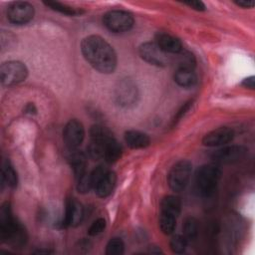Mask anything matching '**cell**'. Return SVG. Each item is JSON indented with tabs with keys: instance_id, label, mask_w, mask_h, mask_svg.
<instances>
[{
	"instance_id": "35",
	"label": "cell",
	"mask_w": 255,
	"mask_h": 255,
	"mask_svg": "<svg viewBox=\"0 0 255 255\" xmlns=\"http://www.w3.org/2000/svg\"><path fill=\"white\" fill-rule=\"evenodd\" d=\"M254 83H255V82H254V77H253V76H250V77L244 79L241 85H242L244 88L253 90V89H254Z\"/></svg>"
},
{
	"instance_id": "22",
	"label": "cell",
	"mask_w": 255,
	"mask_h": 255,
	"mask_svg": "<svg viewBox=\"0 0 255 255\" xmlns=\"http://www.w3.org/2000/svg\"><path fill=\"white\" fill-rule=\"evenodd\" d=\"M1 179L3 183H6L7 186L10 188H15L18 183V177L15 169L11 165V163L8 161H5L2 165V175Z\"/></svg>"
},
{
	"instance_id": "23",
	"label": "cell",
	"mask_w": 255,
	"mask_h": 255,
	"mask_svg": "<svg viewBox=\"0 0 255 255\" xmlns=\"http://www.w3.org/2000/svg\"><path fill=\"white\" fill-rule=\"evenodd\" d=\"M90 135L92 140H98L102 142H106L114 137L112 131L102 125L92 126V128H90Z\"/></svg>"
},
{
	"instance_id": "25",
	"label": "cell",
	"mask_w": 255,
	"mask_h": 255,
	"mask_svg": "<svg viewBox=\"0 0 255 255\" xmlns=\"http://www.w3.org/2000/svg\"><path fill=\"white\" fill-rule=\"evenodd\" d=\"M159 228L161 232L165 235H170L173 233L175 227H176V217L160 212L159 220H158Z\"/></svg>"
},
{
	"instance_id": "29",
	"label": "cell",
	"mask_w": 255,
	"mask_h": 255,
	"mask_svg": "<svg viewBox=\"0 0 255 255\" xmlns=\"http://www.w3.org/2000/svg\"><path fill=\"white\" fill-rule=\"evenodd\" d=\"M187 242L188 241L186 240V238L183 235H181V234L173 235L170 239V242H169L170 249L173 253H176V254L183 253L186 249Z\"/></svg>"
},
{
	"instance_id": "9",
	"label": "cell",
	"mask_w": 255,
	"mask_h": 255,
	"mask_svg": "<svg viewBox=\"0 0 255 255\" xmlns=\"http://www.w3.org/2000/svg\"><path fill=\"white\" fill-rule=\"evenodd\" d=\"M138 97V92L136 85L129 79H123L119 82V85L116 89V100L117 103L124 107L129 108L133 106Z\"/></svg>"
},
{
	"instance_id": "3",
	"label": "cell",
	"mask_w": 255,
	"mask_h": 255,
	"mask_svg": "<svg viewBox=\"0 0 255 255\" xmlns=\"http://www.w3.org/2000/svg\"><path fill=\"white\" fill-rule=\"evenodd\" d=\"M221 178V170L213 164H204L195 172V185L201 195L209 196L216 188Z\"/></svg>"
},
{
	"instance_id": "6",
	"label": "cell",
	"mask_w": 255,
	"mask_h": 255,
	"mask_svg": "<svg viewBox=\"0 0 255 255\" xmlns=\"http://www.w3.org/2000/svg\"><path fill=\"white\" fill-rule=\"evenodd\" d=\"M28 69L20 61H8L0 67V79L3 86H14L26 80Z\"/></svg>"
},
{
	"instance_id": "28",
	"label": "cell",
	"mask_w": 255,
	"mask_h": 255,
	"mask_svg": "<svg viewBox=\"0 0 255 255\" xmlns=\"http://www.w3.org/2000/svg\"><path fill=\"white\" fill-rule=\"evenodd\" d=\"M125 251V243L122 238H112L106 246L107 255H122Z\"/></svg>"
},
{
	"instance_id": "19",
	"label": "cell",
	"mask_w": 255,
	"mask_h": 255,
	"mask_svg": "<svg viewBox=\"0 0 255 255\" xmlns=\"http://www.w3.org/2000/svg\"><path fill=\"white\" fill-rule=\"evenodd\" d=\"M181 211V201L174 195H166L160 202V212L177 217Z\"/></svg>"
},
{
	"instance_id": "17",
	"label": "cell",
	"mask_w": 255,
	"mask_h": 255,
	"mask_svg": "<svg viewBox=\"0 0 255 255\" xmlns=\"http://www.w3.org/2000/svg\"><path fill=\"white\" fill-rule=\"evenodd\" d=\"M125 141L130 148L139 149L149 145L150 139L144 132L135 129H129L125 132Z\"/></svg>"
},
{
	"instance_id": "13",
	"label": "cell",
	"mask_w": 255,
	"mask_h": 255,
	"mask_svg": "<svg viewBox=\"0 0 255 255\" xmlns=\"http://www.w3.org/2000/svg\"><path fill=\"white\" fill-rule=\"evenodd\" d=\"M234 137V130L227 127H221L207 132L203 138L202 143L206 146L214 147L225 145Z\"/></svg>"
},
{
	"instance_id": "20",
	"label": "cell",
	"mask_w": 255,
	"mask_h": 255,
	"mask_svg": "<svg viewBox=\"0 0 255 255\" xmlns=\"http://www.w3.org/2000/svg\"><path fill=\"white\" fill-rule=\"evenodd\" d=\"M122 145L118 142V140L115 137L109 139L105 143V161H107L108 163H114L118 161L122 156Z\"/></svg>"
},
{
	"instance_id": "33",
	"label": "cell",
	"mask_w": 255,
	"mask_h": 255,
	"mask_svg": "<svg viewBox=\"0 0 255 255\" xmlns=\"http://www.w3.org/2000/svg\"><path fill=\"white\" fill-rule=\"evenodd\" d=\"M191 105H192V102L189 101V102L185 103V104L180 108V110H179V111L177 112V114H176V117L174 118V124L177 123V122L186 114V112H188V110L190 109Z\"/></svg>"
},
{
	"instance_id": "4",
	"label": "cell",
	"mask_w": 255,
	"mask_h": 255,
	"mask_svg": "<svg viewBox=\"0 0 255 255\" xmlns=\"http://www.w3.org/2000/svg\"><path fill=\"white\" fill-rule=\"evenodd\" d=\"M191 170L192 163L187 159H181L174 163L167 174L169 187L175 192H180L185 189L190 179Z\"/></svg>"
},
{
	"instance_id": "31",
	"label": "cell",
	"mask_w": 255,
	"mask_h": 255,
	"mask_svg": "<svg viewBox=\"0 0 255 255\" xmlns=\"http://www.w3.org/2000/svg\"><path fill=\"white\" fill-rule=\"evenodd\" d=\"M106 226H107L106 220L104 218H98L90 226L88 230V234L90 236H97L106 229Z\"/></svg>"
},
{
	"instance_id": "10",
	"label": "cell",
	"mask_w": 255,
	"mask_h": 255,
	"mask_svg": "<svg viewBox=\"0 0 255 255\" xmlns=\"http://www.w3.org/2000/svg\"><path fill=\"white\" fill-rule=\"evenodd\" d=\"M85 138V128L83 124L76 120H70L63 130V139L69 149H76Z\"/></svg>"
},
{
	"instance_id": "5",
	"label": "cell",
	"mask_w": 255,
	"mask_h": 255,
	"mask_svg": "<svg viewBox=\"0 0 255 255\" xmlns=\"http://www.w3.org/2000/svg\"><path fill=\"white\" fill-rule=\"evenodd\" d=\"M103 23L111 32L123 33L132 28L134 19L128 11L111 10L103 16Z\"/></svg>"
},
{
	"instance_id": "2",
	"label": "cell",
	"mask_w": 255,
	"mask_h": 255,
	"mask_svg": "<svg viewBox=\"0 0 255 255\" xmlns=\"http://www.w3.org/2000/svg\"><path fill=\"white\" fill-rule=\"evenodd\" d=\"M0 238L15 248L23 246L27 241L26 230L13 216L9 202H4L0 207Z\"/></svg>"
},
{
	"instance_id": "15",
	"label": "cell",
	"mask_w": 255,
	"mask_h": 255,
	"mask_svg": "<svg viewBox=\"0 0 255 255\" xmlns=\"http://www.w3.org/2000/svg\"><path fill=\"white\" fill-rule=\"evenodd\" d=\"M117 182V175L114 171L108 170L95 185L94 190L101 198L108 197L114 190Z\"/></svg>"
},
{
	"instance_id": "14",
	"label": "cell",
	"mask_w": 255,
	"mask_h": 255,
	"mask_svg": "<svg viewBox=\"0 0 255 255\" xmlns=\"http://www.w3.org/2000/svg\"><path fill=\"white\" fill-rule=\"evenodd\" d=\"M154 43L165 53L169 55H175L183 50L182 44L179 39L175 38L174 36L165 33V32H158L155 35Z\"/></svg>"
},
{
	"instance_id": "1",
	"label": "cell",
	"mask_w": 255,
	"mask_h": 255,
	"mask_svg": "<svg viewBox=\"0 0 255 255\" xmlns=\"http://www.w3.org/2000/svg\"><path fill=\"white\" fill-rule=\"evenodd\" d=\"M81 51L86 61L98 72L111 74L117 68L118 58L114 48L101 36L90 35L83 39Z\"/></svg>"
},
{
	"instance_id": "27",
	"label": "cell",
	"mask_w": 255,
	"mask_h": 255,
	"mask_svg": "<svg viewBox=\"0 0 255 255\" xmlns=\"http://www.w3.org/2000/svg\"><path fill=\"white\" fill-rule=\"evenodd\" d=\"M107 142V141H106ZM102 141L98 140H92L87 146V153L88 156L94 160H99V159H104V154H105V143Z\"/></svg>"
},
{
	"instance_id": "8",
	"label": "cell",
	"mask_w": 255,
	"mask_h": 255,
	"mask_svg": "<svg viewBox=\"0 0 255 255\" xmlns=\"http://www.w3.org/2000/svg\"><path fill=\"white\" fill-rule=\"evenodd\" d=\"M35 14L32 4L25 1L12 2L7 8V18L15 25H24L30 22Z\"/></svg>"
},
{
	"instance_id": "11",
	"label": "cell",
	"mask_w": 255,
	"mask_h": 255,
	"mask_svg": "<svg viewBox=\"0 0 255 255\" xmlns=\"http://www.w3.org/2000/svg\"><path fill=\"white\" fill-rule=\"evenodd\" d=\"M247 149L241 145H229L215 150L211 159L219 164H230L235 163L243 159L246 155Z\"/></svg>"
},
{
	"instance_id": "12",
	"label": "cell",
	"mask_w": 255,
	"mask_h": 255,
	"mask_svg": "<svg viewBox=\"0 0 255 255\" xmlns=\"http://www.w3.org/2000/svg\"><path fill=\"white\" fill-rule=\"evenodd\" d=\"M84 218V207L75 198L68 199L66 203L65 215L62 221L63 227H77L80 225Z\"/></svg>"
},
{
	"instance_id": "24",
	"label": "cell",
	"mask_w": 255,
	"mask_h": 255,
	"mask_svg": "<svg viewBox=\"0 0 255 255\" xmlns=\"http://www.w3.org/2000/svg\"><path fill=\"white\" fill-rule=\"evenodd\" d=\"M44 4L48 7H50L51 9H53L59 13H62L64 15H68V16H77V15H81L84 12L81 9L71 7L67 4H64V3H61L58 1H47V2H44Z\"/></svg>"
},
{
	"instance_id": "21",
	"label": "cell",
	"mask_w": 255,
	"mask_h": 255,
	"mask_svg": "<svg viewBox=\"0 0 255 255\" xmlns=\"http://www.w3.org/2000/svg\"><path fill=\"white\" fill-rule=\"evenodd\" d=\"M172 63L176 64L177 69H189L193 70L195 67V58L194 56L185 50L172 55Z\"/></svg>"
},
{
	"instance_id": "32",
	"label": "cell",
	"mask_w": 255,
	"mask_h": 255,
	"mask_svg": "<svg viewBox=\"0 0 255 255\" xmlns=\"http://www.w3.org/2000/svg\"><path fill=\"white\" fill-rule=\"evenodd\" d=\"M183 4L187 5L188 7L196 10V11H204L206 9L205 5L203 2L198 1V0H192V1H185L183 2Z\"/></svg>"
},
{
	"instance_id": "7",
	"label": "cell",
	"mask_w": 255,
	"mask_h": 255,
	"mask_svg": "<svg viewBox=\"0 0 255 255\" xmlns=\"http://www.w3.org/2000/svg\"><path fill=\"white\" fill-rule=\"evenodd\" d=\"M140 58L156 67H166L172 63V56L162 51L154 42H144L138 48Z\"/></svg>"
},
{
	"instance_id": "30",
	"label": "cell",
	"mask_w": 255,
	"mask_h": 255,
	"mask_svg": "<svg viewBox=\"0 0 255 255\" xmlns=\"http://www.w3.org/2000/svg\"><path fill=\"white\" fill-rule=\"evenodd\" d=\"M77 180H78L77 189L80 193H83V194L88 193L93 188L91 178H90V173H85L84 175L79 177Z\"/></svg>"
},
{
	"instance_id": "34",
	"label": "cell",
	"mask_w": 255,
	"mask_h": 255,
	"mask_svg": "<svg viewBox=\"0 0 255 255\" xmlns=\"http://www.w3.org/2000/svg\"><path fill=\"white\" fill-rule=\"evenodd\" d=\"M234 3L242 8H252L255 4L254 0H239V1H234Z\"/></svg>"
},
{
	"instance_id": "18",
	"label": "cell",
	"mask_w": 255,
	"mask_h": 255,
	"mask_svg": "<svg viewBox=\"0 0 255 255\" xmlns=\"http://www.w3.org/2000/svg\"><path fill=\"white\" fill-rule=\"evenodd\" d=\"M173 79L174 82L182 88H191L195 86L197 82L196 74L193 70L189 69H176Z\"/></svg>"
},
{
	"instance_id": "26",
	"label": "cell",
	"mask_w": 255,
	"mask_h": 255,
	"mask_svg": "<svg viewBox=\"0 0 255 255\" xmlns=\"http://www.w3.org/2000/svg\"><path fill=\"white\" fill-rule=\"evenodd\" d=\"M183 236L187 241L194 240L198 234V222L194 217H187L182 225Z\"/></svg>"
},
{
	"instance_id": "36",
	"label": "cell",
	"mask_w": 255,
	"mask_h": 255,
	"mask_svg": "<svg viewBox=\"0 0 255 255\" xmlns=\"http://www.w3.org/2000/svg\"><path fill=\"white\" fill-rule=\"evenodd\" d=\"M24 113L28 115H36L37 114V108L33 103H29L24 108Z\"/></svg>"
},
{
	"instance_id": "16",
	"label": "cell",
	"mask_w": 255,
	"mask_h": 255,
	"mask_svg": "<svg viewBox=\"0 0 255 255\" xmlns=\"http://www.w3.org/2000/svg\"><path fill=\"white\" fill-rule=\"evenodd\" d=\"M68 161L77 179L87 173V155L83 151L78 150L77 148L70 149Z\"/></svg>"
}]
</instances>
